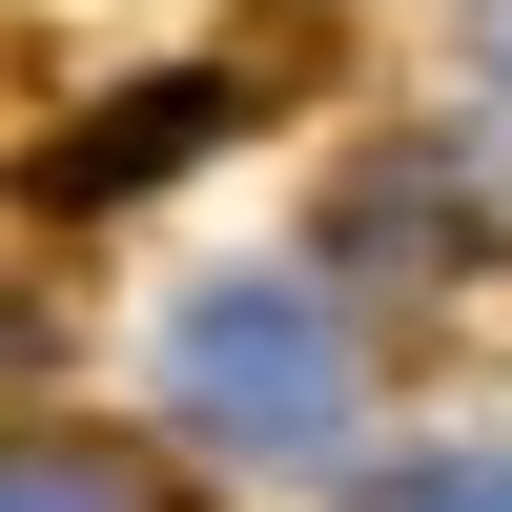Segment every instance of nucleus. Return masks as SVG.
<instances>
[{"instance_id": "5", "label": "nucleus", "mask_w": 512, "mask_h": 512, "mask_svg": "<svg viewBox=\"0 0 512 512\" xmlns=\"http://www.w3.org/2000/svg\"><path fill=\"white\" fill-rule=\"evenodd\" d=\"M472 103L512 123V0H472Z\"/></svg>"}, {"instance_id": "2", "label": "nucleus", "mask_w": 512, "mask_h": 512, "mask_svg": "<svg viewBox=\"0 0 512 512\" xmlns=\"http://www.w3.org/2000/svg\"><path fill=\"white\" fill-rule=\"evenodd\" d=\"M226 123V82H144V123H103V144H62L41 164V205H123V185H164V164Z\"/></svg>"}, {"instance_id": "1", "label": "nucleus", "mask_w": 512, "mask_h": 512, "mask_svg": "<svg viewBox=\"0 0 512 512\" xmlns=\"http://www.w3.org/2000/svg\"><path fill=\"white\" fill-rule=\"evenodd\" d=\"M164 410L226 431V451H328V431H349V308H328L308 267L205 287V308L164 328Z\"/></svg>"}, {"instance_id": "4", "label": "nucleus", "mask_w": 512, "mask_h": 512, "mask_svg": "<svg viewBox=\"0 0 512 512\" xmlns=\"http://www.w3.org/2000/svg\"><path fill=\"white\" fill-rule=\"evenodd\" d=\"M369 512H512V472H492V451H431V472H390Z\"/></svg>"}, {"instance_id": "3", "label": "nucleus", "mask_w": 512, "mask_h": 512, "mask_svg": "<svg viewBox=\"0 0 512 512\" xmlns=\"http://www.w3.org/2000/svg\"><path fill=\"white\" fill-rule=\"evenodd\" d=\"M0 512H185L144 472V451H103V431H21V472H0Z\"/></svg>"}]
</instances>
